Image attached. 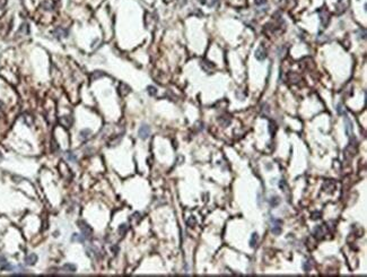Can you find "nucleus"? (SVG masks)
<instances>
[{
    "label": "nucleus",
    "mask_w": 367,
    "mask_h": 277,
    "mask_svg": "<svg viewBox=\"0 0 367 277\" xmlns=\"http://www.w3.org/2000/svg\"><path fill=\"white\" fill-rule=\"evenodd\" d=\"M314 233H315V236H319V238H321V236H322V235H324V231H323V225H319L316 227V229H315V231H314Z\"/></svg>",
    "instance_id": "4468645a"
},
{
    "label": "nucleus",
    "mask_w": 367,
    "mask_h": 277,
    "mask_svg": "<svg viewBox=\"0 0 367 277\" xmlns=\"http://www.w3.org/2000/svg\"><path fill=\"white\" fill-rule=\"evenodd\" d=\"M147 90H148V94H149L150 96H155V95L157 94V88L154 87V86H148V87H147Z\"/></svg>",
    "instance_id": "2eb2a0df"
},
{
    "label": "nucleus",
    "mask_w": 367,
    "mask_h": 277,
    "mask_svg": "<svg viewBox=\"0 0 367 277\" xmlns=\"http://www.w3.org/2000/svg\"><path fill=\"white\" fill-rule=\"evenodd\" d=\"M42 7L45 8V10H52V9H53V5L51 4L50 1H44V2L42 4Z\"/></svg>",
    "instance_id": "dca6fc26"
},
{
    "label": "nucleus",
    "mask_w": 367,
    "mask_h": 277,
    "mask_svg": "<svg viewBox=\"0 0 367 277\" xmlns=\"http://www.w3.org/2000/svg\"><path fill=\"white\" fill-rule=\"evenodd\" d=\"M255 58L258 59L259 61H262V60H264L267 58V51L262 48V46H260L259 49H256V51H255Z\"/></svg>",
    "instance_id": "39448f33"
},
{
    "label": "nucleus",
    "mask_w": 367,
    "mask_h": 277,
    "mask_svg": "<svg viewBox=\"0 0 367 277\" xmlns=\"http://www.w3.org/2000/svg\"><path fill=\"white\" fill-rule=\"evenodd\" d=\"M38 263V256L35 253H31L25 258V264L27 266H33Z\"/></svg>",
    "instance_id": "423d86ee"
},
{
    "label": "nucleus",
    "mask_w": 367,
    "mask_h": 277,
    "mask_svg": "<svg viewBox=\"0 0 367 277\" xmlns=\"http://www.w3.org/2000/svg\"><path fill=\"white\" fill-rule=\"evenodd\" d=\"M254 2H255V5H258V6H262V5L266 4L267 0H254Z\"/></svg>",
    "instance_id": "b1692460"
},
{
    "label": "nucleus",
    "mask_w": 367,
    "mask_h": 277,
    "mask_svg": "<svg viewBox=\"0 0 367 277\" xmlns=\"http://www.w3.org/2000/svg\"><path fill=\"white\" fill-rule=\"evenodd\" d=\"M279 187L282 189V191H286V182L284 180H281L279 182Z\"/></svg>",
    "instance_id": "5701e85b"
},
{
    "label": "nucleus",
    "mask_w": 367,
    "mask_h": 277,
    "mask_svg": "<svg viewBox=\"0 0 367 277\" xmlns=\"http://www.w3.org/2000/svg\"><path fill=\"white\" fill-rule=\"evenodd\" d=\"M280 224H281L280 221H273V225H272V227H271V232L273 233V234H279V233L281 232Z\"/></svg>",
    "instance_id": "0eeeda50"
},
{
    "label": "nucleus",
    "mask_w": 367,
    "mask_h": 277,
    "mask_svg": "<svg viewBox=\"0 0 367 277\" xmlns=\"http://www.w3.org/2000/svg\"><path fill=\"white\" fill-rule=\"evenodd\" d=\"M311 268H312V265L310 264V263H307V261H305V263H304V265H303V269L305 271H310L311 270Z\"/></svg>",
    "instance_id": "aec40b11"
},
{
    "label": "nucleus",
    "mask_w": 367,
    "mask_h": 277,
    "mask_svg": "<svg viewBox=\"0 0 367 277\" xmlns=\"http://www.w3.org/2000/svg\"><path fill=\"white\" fill-rule=\"evenodd\" d=\"M64 270L69 271V273H75L76 271V266L72 264H66L64 266Z\"/></svg>",
    "instance_id": "ddd939ff"
},
{
    "label": "nucleus",
    "mask_w": 367,
    "mask_h": 277,
    "mask_svg": "<svg viewBox=\"0 0 367 277\" xmlns=\"http://www.w3.org/2000/svg\"><path fill=\"white\" fill-rule=\"evenodd\" d=\"M127 231H128V225H126V224L120 225V227H119V233H120L121 235H124V234L127 233Z\"/></svg>",
    "instance_id": "f3484780"
},
{
    "label": "nucleus",
    "mask_w": 367,
    "mask_h": 277,
    "mask_svg": "<svg viewBox=\"0 0 367 277\" xmlns=\"http://www.w3.org/2000/svg\"><path fill=\"white\" fill-rule=\"evenodd\" d=\"M64 156H66V158L69 162H76V155L74 154L71 150H67L64 153Z\"/></svg>",
    "instance_id": "9d476101"
},
{
    "label": "nucleus",
    "mask_w": 367,
    "mask_h": 277,
    "mask_svg": "<svg viewBox=\"0 0 367 277\" xmlns=\"http://www.w3.org/2000/svg\"><path fill=\"white\" fill-rule=\"evenodd\" d=\"M2 105H4V103H2V102H1V101H0V109H1V108H2Z\"/></svg>",
    "instance_id": "393cba45"
},
{
    "label": "nucleus",
    "mask_w": 367,
    "mask_h": 277,
    "mask_svg": "<svg viewBox=\"0 0 367 277\" xmlns=\"http://www.w3.org/2000/svg\"><path fill=\"white\" fill-rule=\"evenodd\" d=\"M270 204H271V206H272V207H276V206H277V205H278V204H279V199H278V197H273V198H272V199L270 200Z\"/></svg>",
    "instance_id": "6ab92c4d"
},
{
    "label": "nucleus",
    "mask_w": 367,
    "mask_h": 277,
    "mask_svg": "<svg viewBox=\"0 0 367 277\" xmlns=\"http://www.w3.org/2000/svg\"><path fill=\"white\" fill-rule=\"evenodd\" d=\"M186 223H188V225H189V226H191V227H193V226L196 225L197 221H196V218H194L193 216H191V217H190V219H188V222H186Z\"/></svg>",
    "instance_id": "a211bd4d"
},
{
    "label": "nucleus",
    "mask_w": 367,
    "mask_h": 277,
    "mask_svg": "<svg viewBox=\"0 0 367 277\" xmlns=\"http://www.w3.org/2000/svg\"><path fill=\"white\" fill-rule=\"evenodd\" d=\"M345 123H346V132H347V135H349V137H350V135H351L350 130H353V123H351V121L348 119V116L345 118Z\"/></svg>",
    "instance_id": "6e6552de"
},
{
    "label": "nucleus",
    "mask_w": 367,
    "mask_h": 277,
    "mask_svg": "<svg viewBox=\"0 0 367 277\" xmlns=\"http://www.w3.org/2000/svg\"><path fill=\"white\" fill-rule=\"evenodd\" d=\"M258 239H259L258 234H256V233H253V234H252V236H251V240H250V245H251L252 248H255V247H256Z\"/></svg>",
    "instance_id": "9b49d317"
},
{
    "label": "nucleus",
    "mask_w": 367,
    "mask_h": 277,
    "mask_svg": "<svg viewBox=\"0 0 367 277\" xmlns=\"http://www.w3.org/2000/svg\"><path fill=\"white\" fill-rule=\"evenodd\" d=\"M54 36L57 38V39H62V38H67L68 36V30H64L62 27H58L54 30Z\"/></svg>",
    "instance_id": "20e7f679"
},
{
    "label": "nucleus",
    "mask_w": 367,
    "mask_h": 277,
    "mask_svg": "<svg viewBox=\"0 0 367 277\" xmlns=\"http://www.w3.org/2000/svg\"><path fill=\"white\" fill-rule=\"evenodd\" d=\"M7 263H8V261H7L6 258L4 257V256H1V255H0V267L2 268V267H4V266H5V265L7 264Z\"/></svg>",
    "instance_id": "4be33fe9"
},
{
    "label": "nucleus",
    "mask_w": 367,
    "mask_h": 277,
    "mask_svg": "<svg viewBox=\"0 0 367 277\" xmlns=\"http://www.w3.org/2000/svg\"><path fill=\"white\" fill-rule=\"evenodd\" d=\"M85 236L82 235V234H74L72 235V241H77V242H79V243H84L85 242Z\"/></svg>",
    "instance_id": "f8f14e48"
},
{
    "label": "nucleus",
    "mask_w": 367,
    "mask_h": 277,
    "mask_svg": "<svg viewBox=\"0 0 367 277\" xmlns=\"http://www.w3.org/2000/svg\"><path fill=\"white\" fill-rule=\"evenodd\" d=\"M77 225L79 226L80 231L82 232V235H84L85 238H88V239L92 238L93 230H92V227H90L86 222H84V221H78V222H77Z\"/></svg>",
    "instance_id": "f257e3e1"
},
{
    "label": "nucleus",
    "mask_w": 367,
    "mask_h": 277,
    "mask_svg": "<svg viewBox=\"0 0 367 277\" xmlns=\"http://www.w3.org/2000/svg\"><path fill=\"white\" fill-rule=\"evenodd\" d=\"M1 158H2V155L0 154V160H1Z\"/></svg>",
    "instance_id": "a878e982"
},
{
    "label": "nucleus",
    "mask_w": 367,
    "mask_h": 277,
    "mask_svg": "<svg viewBox=\"0 0 367 277\" xmlns=\"http://www.w3.org/2000/svg\"><path fill=\"white\" fill-rule=\"evenodd\" d=\"M59 122H60L61 126H64V128H70L72 126V123H74V119H72V116H64L59 119Z\"/></svg>",
    "instance_id": "7ed1b4c3"
},
{
    "label": "nucleus",
    "mask_w": 367,
    "mask_h": 277,
    "mask_svg": "<svg viewBox=\"0 0 367 277\" xmlns=\"http://www.w3.org/2000/svg\"><path fill=\"white\" fill-rule=\"evenodd\" d=\"M138 135L141 139H147L149 136H150V127L148 126V124H141V127L139 128V131H138Z\"/></svg>",
    "instance_id": "f03ea898"
},
{
    "label": "nucleus",
    "mask_w": 367,
    "mask_h": 277,
    "mask_svg": "<svg viewBox=\"0 0 367 277\" xmlns=\"http://www.w3.org/2000/svg\"><path fill=\"white\" fill-rule=\"evenodd\" d=\"M90 134H92V132H90L89 129H84V130L80 131L79 135H80V138H82V140H86V139H88L89 137H90Z\"/></svg>",
    "instance_id": "1a4fd4ad"
},
{
    "label": "nucleus",
    "mask_w": 367,
    "mask_h": 277,
    "mask_svg": "<svg viewBox=\"0 0 367 277\" xmlns=\"http://www.w3.org/2000/svg\"><path fill=\"white\" fill-rule=\"evenodd\" d=\"M102 76H104V74H103V71H95L94 74H93V79H97V78L102 77Z\"/></svg>",
    "instance_id": "412c9836"
}]
</instances>
